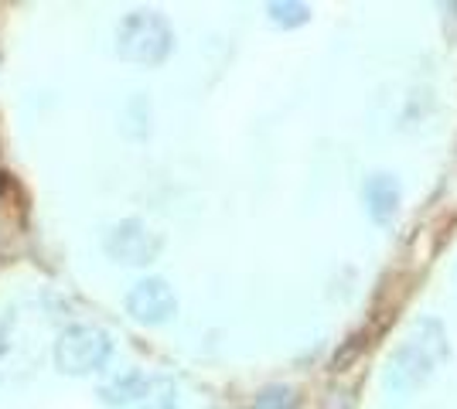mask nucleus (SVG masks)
<instances>
[{
    "instance_id": "1",
    "label": "nucleus",
    "mask_w": 457,
    "mask_h": 409,
    "mask_svg": "<svg viewBox=\"0 0 457 409\" xmlns=\"http://www.w3.org/2000/svg\"><path fill=\"white\" fill-rule=\"evenodd\" d=\"M447 355H451V345H447L444 328H440L437 321H420L417 328L410 331V338L389 355L386 382L396 392L417 389V386H423L437 372V365Z\"/></svg>"
},
{
    "instance_id": "2",
    "label": "nucleus",
    "mask_w": 457,
    "mask_h": 409,
    "mask_svg": "<svg viewBox=\"0 0 457 409\" xmlns=\"http://www.w3.org/2000/svg\"><path fill=\"white\" fill-rule=\"evenodd\" d=\"M174 31L164 14L157 11H134L116 28V55L130 65L154 69L171 55Z\"/></svg>"
},
{
    "instance_id": "3",
    "label": "nucleus",
    "mask_w": 457,
    "mask_h": 409,
    "mask_svg": "<svg viewBox=\"0 0 457 409\" xmlns=\"http://www.w3.org/2000/svg\"><path fill=\"white\" fill-rule=\"evenodd\" d=\"M113 355V338L103 331V328H93V324H72L58 334L55 341V369L62 375H89V372L103 369L106 358Z\"/></svg>"
},
{
    "instance_id": "4",
    "label": "nucleus",
    "mask_w": 457,
    "mask_h": 409,
    "mask_svg": "<svg viewBox=\"0 0 457 409\" xmlns=\"http://www.w3.org/2000/svg\"><path fill=\"white\" fill-rule=\"evenodd\" d=\"M103 249L120 266H151L161 256V235L140 218H123L103 239Z\"/></svg>"
},
{
    "instance_id": "5",
    "label": "nucleus",
    "mask_w": 457,
    "mask_h": 409,
    "mask_svg": "<svg viewBox=\"0 0 457 409\" xmlns=\"http://www.w3.org/2000/svg\"><path fill=\"white\" fill-rule=\"evenodd\" d=\"M127 314L134 317L137 324H164L178 314V297H174L171 283L161 280V276H147V280H137L130 293H127Z\"/></svg>"
},
{
    "instance_id": "6",
    "label": "nucleus",
    "mask_w": 457,
    "mask_h": 409,
    "mask_svg": "<svg viewBox=\"0 0 457 409\" xmlns=\"http://www.w3.org/2000/svg\"><path fill=\"white\" fill-rule=\"evenodd\" d=\"M362 201L365 212L376 225H389L400 212V181L393 175H386V171L369 175L362 184Z\"/></svg>"
},
{
    "instance_id": "7",
    "label": "nucleus",
    "mask_w": 457,
    "mask_h": 409,
    "mask_svg": "<svg viewBox=\"0 0 457 409\" xmlns=\"http://www.w3.org/2000/svg\"><path fill=\"white\" fill-rule=\"evenodd\" d=\"M147 382H151V379H147L144 372H127V375H120L113 382L99 386V399H103L106 406H130V403H140Z\"/></svg>"
},
{
    "instance_id": "8",
    "label": "nucleus",
    "mask_w": 457,
    "mask_h": 409,
    "mask_svg": "<svg viewBox=\"0 0 457 409\" xmlns=\"http://www.w3.org/2000/svg\"><path fill=\"white\" fill-rule=\"evenodd\" d=\"M174 406H178V389H174L171 379H164V375L151 379L144 396H140V403H137V409H174Z\"/></svg>"
},
{
    "instance_id": "9",
    "label": "nucleus",
    "mask_w": 457,
    "mask_h": 409,
    "mask_svg": "<svg viewBox=\"0 0 457 409\" xmlns=\"http://www.w3.org/2000/svg\"><path fill=\"white\" fill-rule=\"evenodd\" d=\"M267 11L277 28H301V24L311 20V7L301 4V0H273Z\"/></svg>"
},
{
    "instance_id": "10",
    "label": "nucleus",
    "mask_w": 457,
    "mask_h": 409,
    "mask_svg": "<svg viewBox=\"0 0 457 409\" xmlns=\"http://www.w3.org/2000/svg\"><path fill=\"white\" fill-rule=\"evenodd\" d=\"M253 409H294V389L290 386H267V389H260L256 396V403Z\"/></svg>"
}]
</instances>
